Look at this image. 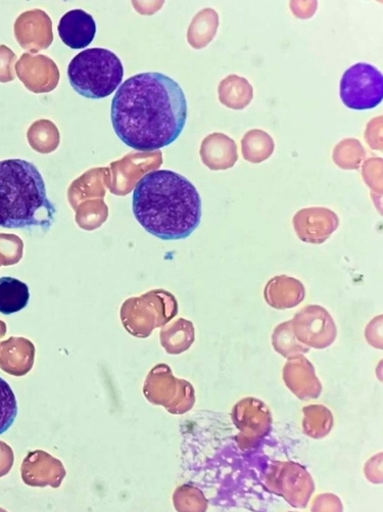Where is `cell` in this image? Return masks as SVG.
<instances>
[{
	"label": "cell",
	"instance_id": "5",
	"mask_svg": "<svg viewBox=\"0 0 383 512\" xmlns=\"http://www.w3.org/2000/svg\"><path fill=\"white\" fill-rule=\"evenodd\" d=\"M340 95L351 110L367 111L378 107L383 96L382 73L367 63L350 67L342 77Z\"/></svg>",
	"mask_w": 383,
	"mask_h": 512
},
{
	"label": "cell",
	"instance_id": "4",
	"mask_svg": "<svg viewBox=\"0 0 383 512\" xmlns=\"http://www.w3.org/2000/svg\"><path fill=\"white\" fill-rule=\"evenodd\" d=\"M68 77L73 89L90 100H103L122 84L124 66L110 50L95 48L79 53L69 64Z\"/></svg>",
	"mask_w": 383,
	"mask_h": 512
},
{
	"label": "cell",
	"instance_id": "7",
	"mask_svg": "<svg viewBox=\"0 0 383 512\" xmlns=\"http://www.w3.org/2000/svg\"><path fill=\"white\" fill-rule=\"evenodd\" d=\"M30 301L29 287L20 279L5 276L0 278V313L15 314L25 309Z\"/></svg>",
	"mask_w": 383,
	"mask_h": 512
},
{
	"label": "cell",
	"instance_id": "2",
	"mask_svg": "<svg viewBox=\"0 0 383 512\" xmlns=\"http://www.w3.org/2000/svg\"><path fill=\"white\" fill-rule=\"evenodd\" d=\"M133 214L150 235L162 241H181L199 228L201 195L193 182L171 170H154L135 186Z\"/></svg>",
	"mask_w": 383,
	"mask_h": 512
},
{
	"label": "cell",
	"instance_id": "1",
	"mask_svg": "<svg viewBox=\"0 0 383 512\" xmlns=\"http://www.w3.org/2000/svg\"><path fill=\"white\" fill-rule=\"evenodd\" d=\"M188 105L182 87L159 72L140 73L123 82L112 102L114 130L129 148L156 152L182 134Z\"/></svg>",
	"mask_w": 383,
	"mask_h": 512
},
{
	"label": "cell",
	"instance_id": "8",
	"mask_svg": "<svg viewBox=\"0 0 383 512\" xmlns=\"http://www.w3.org/2000/svg\"><path fill=\"white\" fill-rule=\"evenodd\" d=\"M18 412V402L13 389L3 378H0V435L12 428Z\"/></svg>",
	"mask_w": 383,
	"mask_h": 512
},
{
	"label": "cell",
	"instance_id": "3",
	"mask_svg": "<svg viewBox=\"0 0 383 512\" xmlns=\"http://www.w3.org/2000/svg\"><path fill=\"white\" fill-rule=\"evenodd\" d=\"M57 213L34 164L22 159L0 161V227L47 231Z\"/></svg>",
	"mask_w": 383,
	"mask_h": 512
},
{
	"label": "cell",
	"instance_id": "6",
	"mask_svg": "<svg viewBox=\"0 0 383 512\" xmlns=\"http://www.w3.org/2000/svg\"><path fill=\"white\" fill-rule=\"evenodd\" d=\"M58 31L68 48L82 50L91 44L97 35L98 26L90 14L83 10H73L61 18Z\"/></svg>",
	"mask_w": 383,
	"mask_h": 512
}]
</instances>
